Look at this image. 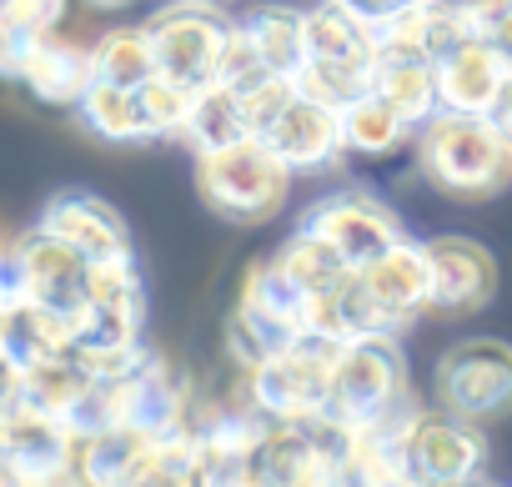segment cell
<instances>
[{"label":"cell","instance_id":"cell-1","mask_svg":"<svg viewBox=\"0 0 512 487\" xmlns=\"http://www.w3.org/2000/svg\"><path fill=\"white\" fill-rule=\"evenodd\" d=\"M417 166L452 201H487L512 181V136L492 116L437 111L417 126Z\"/></svg>","mask_w":512,"mask_h":487},{"label":"cell","instance_id":"cell-2","mask_svg":"<svg viewBox=\"0 0 512 487\" xmlns=\"http://www.w3.org/2000/svg\"><path fill=\"white\" fill-rule=\"evenodd\" d=\"M196 191L231 226H262L292 196V166L262 141L236 136L226 146L196 151Z\"/></svg>","mask_w":512,"mask_h":487},{"label":"cell","instance_id":"cell-3","mask_svg":"<svg viewBox=\"0 0 512 487\" xmlns=\"http://www.w3.org/2000/svg\"><path fill=\"white\" fill-rule=\"evenodd\" d=\"M407 402H412L407 357H402L397 337L372 332V337H352V342L337 347L322 422H332L342 432H357V427H372V422L392 417Z\"/></svg>","mask_w":512,"mask_h":487},{"label":"cell","instance_id":"cell-4","mask_svg":"<svg viewBox=\"0 0 512 487\" xmlns=\"http://www.w3.org/2000/svg\"><path fill=\"white\" fill-rule=\"evenodd\" d=\"M332 362H337V342L297 337V342L277 347L262 367L246 372V397L272 422H317L327 407Z\"/></svg>","mask_w":512,"mask_h":487},{"label":"cell","instance_id":"cell-5","mask_svg":"<svg viewBox=\"0 0 512 487\" xmlns=\"http://www.w3.org/2000/svg\"><path fill=\"white\" fill-rule=\"evenodd\" d=\"M437 407L467 417V422H497L512 412V342L502 337H467L442 352L437 372Z\"/></svg>","mask_w":512,"mask_h":487},{"label":"cell","instance_id":"cell-6","mask_svg":"<svg viewBox=\"0 0 512 487\" xmlns=\"http://www.w3.org/2000/svg\"><path fill=\"white\" fill-rule=\"evenodd\" d=\"M146 36H151V51H156V71L201 91V86L216 81L231 21H226L221 6H211V0H171V6H161L146 21Z\"/></svg>","mask_w":512,"mask_h":487},{"label":"cell","instance_id":"cell-7","mask_svg":"<svg viewBox=\"0 0 512 487\" xmlns=\"http://www.w3.org/2000/svg\"><path fill=\"white\" fill-rule=\"evenodd\" d=\"M141 332H146V282L136 272V257L96 262L91 297L76 312L71 352H126V347H141Z\"/></svg>","mask_w":512,"mask_h":487},{"label":"cell","instance_id":"cell-8","mask_svg":"<svg viewBox=\"0 0 512 487\" xmlns=\"http://www.w3.org/2000/svg\"><path fill=\"white\" fill-rule=\"evenodd\" d=\"M101 417L146 437H171L191 422V382L161 352H151L136 372L101 382Z\"/></svg>","mask_w":512,"mask_h":487},{"label":"cell","instance_id":"cell-9","mask_svg":"<svg viewBox=\"0 0 512 487\" xmlns=\"http://www.w3.org/2000/svg\"><path fill=\"white\" fill-rule=\"evenodd\" d=\"M297 226L312 231L317 241H327V247H332L352 272L367 267L372 257H382L387 247H397V241L407 236V231H402V216H397L387 201L367 196V191H332V196L312 201Z\"/></svg>","mask_w":512,"mask_h":487},{"label":"cell","instance_id":"cell-10","mask_svg":"<svg viewBox=\"0 0 512 487\" xmlns=\"http://www.w3.org/2000/svg\"><path fill=\"white\" fill-rule=\"evenodd\" d=\"M402 467H407L412 487L472 477L487 467V437L477 422H467L447 407H432V412L417 407L402 432Z\"/></svg>","mask_w":512,"mask_h":487},{"label":"cell","instance_id":"cell-11","mask_svg":"<svg viewBox=\"0 0 512 487\" xmlns=\"http://www.w3.org/2000/svg\"><path fill=\"white\" fill-rule=\"evenodd\" d=\"M357 282L377 312V327L387 337H402L422 312H432V267H427V247L422 241H397L382 257H372L367 267H357Z\"/></svg>","mask_w":512,"mask_h":487},{"label":"cell","instance_id":"cell-12","mask_svg":"<svg viewBox=\"0 0 512 487\" xmlns=\"http://www.w3.org/2000/svg\"><path fill=\"white\" fill-rule=\"evenodd\" d=\"M41 231H51L56 241H66V247L81 252L91 267L96 262H126V257H136L131 252L126 216L111 201L91 196V191H61V196H51L46 211H41Z\"/></svg>","mask_w":512,"mask_h":487},{"label":"cell","instance_id":"cell-13","mask_svg":"<svg viewBox=\"0 0 512 487\" xmlns=\"http://www.w3.org/2000/svg\"><path fill=\"white\" fill-rule=\"evenodd\" d=\"M427 267H432V312H482L497 292V262L472 236H432Z\"/></svg>","mask_w":512,"mask_h":487},{"label":"cell","instance_id":"cell-14","mask_svg":"<svg viewBox=\"0 0 512 487\" xmlns=\"http://www.w3.org/2000/svg\"><path fill=\"white\" fill-rule=\"evenodd\" d=\"M432 71H437L442 111H462V116H492L502 86L512 81V71L497 56V46L482 41V36H462L457 46H447L432 61Z\"/></svg>","mask_w":512,"mask_h":487},{"label":"cell","instance_id":"cell-15","mask_svg":"<svg viewBox=\"0 0 512 487\" xmlns=\"http://www.w3.org/2000/svg\"><path fill=\"white\" fill-rule=\"evenodd\" d=\"M76 432L61 417H46L26 402L0 412V462L16 477H56L76 467Z\"/></svg>","mask_w":512,"mask_h":487},{"label":"cell","instance_id":"cell-16","mask_svg":"<svg viewBox=\"0 0 512 487\" xmlns=\"http://www.w3.org/2000/svg\"><path fill=\"white\" fill-rule=\"evenodd\" d=\"M262 141L292 166V176H307V171H327L342 161V116L322 101H307V96H292L282 106V116L262 131Z\"/></svg>","mask_w":512,"mask_h":487},{"label":"cell","instance_id":"cell-17","mask_svg":"<svg viewBox=\"0 0 512 487\" xmlns=\"http://www.w3.org/2000/svg\"><path fill=\"white\" fill-rule=\"evenodd\" d=\"M16 241H21L26 272H31V302L76 322V312L91 297V262L81 252H71L66 241H56L51 231H41V226L16 236Z\"/></svg>","mask_w":512,"mask_h":487},{"label":"cell","instance_id":"cell-18","mask_svg":"<svg viewBox=\"0 0 512 487\" xmlns=\"http://www.w3.org/2000/svg\"><path fill=\"white\" fill-rule=\"evenodd\" d=\"M36 101L46 106H81V96L96 86V71H91V46L61 36V31H41L21 61V76H16Z\"/></svg>","mask_w":512,"mask_h":487},{"label":"cell","instance_id":"cell-19","mask_svg":"<svg viewBox=\"0 0 512 487\" xmlns=\"http://www.w3.org/2000/svg\"><path fill=\"white\" fill-rule=\"evenodd\" d=\"M462 36L467 31L452 0H417V6H402L372 26L377 56H412V61H437Z\"/></svg>","mask_w":512,"mask_h":487},{"label":"cell","instance_id":"cell-20","mask_svg":"<svg viewBox=\"0 0 512 487\" xmlns=\"http://www.w3.org/2000/svg\"><path fill=\"white\" fill-rule=\"evenodd\" d=\"M251 322H262L277 342H297L312 337V297H302L272 262H256L241 282V302H236Z\"/></svg>","mask_w":512,"mask_h":487},{"label":"cell","instance_id":"cell-21","mask_svg":"<svg viewBox=\"0 0 512 487\" xmlns=\"http://www.w3.org/2000/svg\"><path fill=\"white\" fill-rule=\"evenodd\" d=\"M156 442L161 437H146L136 427L106 422V427H96V432H86L76 442V472L91 487H131L136 472L146 467V457L156 452Z\"/></svg>","mask_w":512,"mask_h":487},{"label":"cell","instance_id":"cell-22","mask_svg":"<svg viewBox=\"0 0 512 487\" xmlns=\"http://www.w3.org/2000/svg\"><path fill=\"white\" fill-rule=\"evenodd\" d=\"M302 41H307V61L357 66V71H372V66H377L372 26L357 21L352 11H342L337 0H322V6L302 11Z\"/></svg>","mask_w":512,"mask_h":487},{"label":"cell","instance_id":"cell-23","mask_svg":"<svg viewBox=\"0 0 512 487\" xmlns=\"http://www.w3.org/2000/svg\"><path fill=\"white\" fill-rule=\"evenodd\" d=\"M372 91L417 131V126H427L437 111H442V101H437V71H432V61H412V56H377V66H372Z\"/></svg>","mask_w":512,"mask_h":487},{"label":"cell","instance_id":"cell-24","mask_svg":"<svg viewBox=\"0 0 512 487\" xmlns=\"http://www.w3.org/2000/svg\"><path fill=\"white\" fill-rule=\"evenodd\" d=\"M246 31V41L256 46V56H262V66L272 76H297L302 61H307V41H302V11L292 6H256L236 21Z\"/></svg>","mask_w":512,"mask_h":487},{"label":"cell","instance_id":"cell-25","mask_svg":"<svg viewBox=\"0 0 512 487\" xmlns=\"http://www.w3.org/2000/svg\"><path fill=\"white\" fill-rule=\"evenodd\" d=\"M267 262H272V267H277V272L302 292V297H312V302H317V297H327L332 287H342V282H347V272H352V267L327 247V241H317V236H312V231H302V226L282 241V247H277Z\"/></svg>","mask_w":512,"mask_h":487},{"label":"cell","instance_id":"cell-26","mask_svg":"<svg viewBox=\"0 0 512 487\" xmlns=\"http://www.w3.org/2000/svg\"><path fill=\"white\" fill-rule=\"evenodd\" d=\"M71 342H76V322L61 317V312H46L36 302L6 312V327H0V347H6L21 367L51 362V357L71 352Z\"/></svg>","mask_w":512,"mask_h":487},{"label":"cell","instance_id":"cell-27","mask_svg":"<svg viewBox=\"0 0 512 487\" xmlns=\"http://www.w3.org/2000/svg\"><path fill=\"white\" fill-rule=\"evenodd\" d=\"M81 126L111 146H136V141H151V126H146V111H141V96L126 91V86H106L96 81L81 106H76Z\"/></svg>","mask_w":512,"mask_h":487},{"label":"cell","instance_id":"cell-28","mask_svg":"<svg viewBox=\"0 0 512 487\" xmlns=\"http://www.w3.org/2000/svg\"><path fill=\"white\" fill-rule=\"evenodd\" d=\"M337 116H342V146L357 151V156H392V151L412 136V126H407L377 91H362V96L347 101Z\"/></svg>","mask_w":512,"mask_h":487},{"label":"cell","instance_id":"cell-29","mask_svg":"<svg viewBox=\"0 0 512 487\" xmlns=\"http://www.w3.org/2000/svg\"><path fill=\"white\" fill-rule=\"evenodd\" d=\"M91 71L106 86H126V91L146 86L156 76V51H151L146 26H116V31H106L91 46Z\"/></svg>","mask_w":512,"mask_h":487},{"label":"cell","instance_id":"cell-30","mask_svg":"<svg viewBox=\"0 0 512 487\" xmlns=\"http://www.w3.org/2000/svg\"><path fill=\"white\" fill-rule=\"evenodd\" d=\"M141 96V111H146V126H151V141H186L191 131V116H196V86H181L171 76H151L146 86H136Z\"/></svg>","mask_w":512,"mask_h":487},{"label":"cell","instance_id":"cell-31","mask_svg":"<svg viewBox=\"0 0 512 487\" xmlns=\"http://www.w3.org/2000/svg\"><path fill=\"white\" fill-rule=\"evenodd\" d=\"M236 136H246V121H241V96H236L231 86H221V81L201 86V96H196V116H191L186 141H191L196 151H206V146H226V141H236Z\"/></svg>","mask_w":512,"mask_h":487},{"label":"cell","instance_id":"cell-32","mask_svg":"<svg viewBox=\"0 0 512 487\" xmlns=\"http://www.w3.org/2000/svg\"><path fill=\"white\" fill-rule=\"evenodd\" d=\"M277 347H287V342H277L262 322H251L241 307L226 317V352H231V362L241 367V372H251V367H262Z\"/></svg>","mask_w":512,"mask_h":487},{"label":"cell","instance_id":"cell-33","mask_svg":"<svg viewBox=\"0 0 512 487\" xmlns=\"http://www.w3.org/2000/svg\"><path fill=\"white\" fill-rule=\"evenodd\" d=\"M272 71L262 66V56H256V46L246 41V31L231 21V36H226V51H221V66H216V81L231 86V91H251L256 81H267Z\"/></svg>","mask_w":512,"mask_h":487},{"label":"cell","instance_id":"cell-34","mask_svg":"<svg viewBox=\"0 0 512 487\" xmlns=\"http://www.w3.org/2000/svg\"><path fill=\"white\" fill-rule=\"evenodd\" d=\"M61 16H66V0H0V31L41 36V31H56Z\"/></svg>","mask_w":512,"mask_h":487},{"label":"cell","instance_id":"cell-35","mask_svg":"<svg viewBox=\"0 0 512 487\" xmlns=\"http://www.w3.org/2000/svg\"><path fill=\"white\" fill-rule=\"evenodd\" d=\"M31 302V272L21 257V241H0V312H16Z\"/></svg>","mask_w":512,"mask_h":487},{"label":"cell","instance_id":"cell-36","mask_svg":"<svg viewBox=\"0 0 512 487\" xmlns=\"http://www.w3.org/2000/svg\"><path fill=\"white\" fill-rule=\"evenodd\" d=\"M452 6L462 16V31L467 36H482V41L512 16V0H452Z\"/></svg>","mask_w":512,"mask_h":487},{"label":"cell","instance_id":"cell-37","mask_svg":"<svg viewBox=\"0 0 512 487\" xmlns=\"http://www.w3.org/2000/svg\"><path fill=\"white\" fill-rule=\"evenodd\" d=\"M21 387H26V367L0 347V412H11L21 402Z\"/></svg>","mask_w":512,"mask_h":487},{"label":"cell","instance_id":"cell-38","mask_svg":"<svg viewBox=\"0 0 512 487\" xmlns=\"http://www.w3.org/2000/svg\"><path fill=\"white\" fill-rule=\"evenodd\" d=\"M11 487H81V472H56V477H16L11 472Z\"/></svg>","mask_w":512,"mask_h":487},{"label":"cell","instance_id":"cell-39","mask_svg":"<svg viewBox=\"0 0 512 487\" xmlns=\"http://www.w3.org/2000/svg\"><path fill=\"white\" fill-rule=\"evenodd\" d=\"M492 121L502 126V136H512V81L502 86V96H497V106H492Z\"/></svg>","mask_w":512,"mask_h":487},{"label":"cell","instance_id":"cell-40","mask_svg":"<svg viewBox=\"0 0 512 487\" xmlns=\"http://www.w3.org/2000/svg\"><path fill=\"white\" fill-rule=\"evenodd\" d=\"M487 41L497 46V56H502V61H507V71H512V16H507V21H502V26H497Z\"/></svg>","mask_w":512,"mask_h":487},{"label":"cell","instance_id":"cell-41","mask_svg":"<svg viewBox=\"0 0 512 487\" xmlns=\"http://www.w3.org/2000/svg\"><path fill=\"white\" fill-rule=\"evenodd\" d=\"M226 487H277V482H272V477H262V472H256V467L246 462V467H241V472H236Z\"/></svg>","mask_w":512,"mask_h":487},{"label":"cell","instance_id":"cell-42","mask_svg":"<svg viewBox=\"0 0 512 487\" xmlns=\"http://www.w3.org/2000/svg\"><path fill=\"white\" fill-rule=\"evenodd\" d=\"M427 487H502V482H492L487 472H472V477H452V482H427Z\"/></svg>","mask_w":512,"mask_h":487},{"label":"cell","instance_id":"cell-43","mask_svg":"<svg viewBox=\"0 0 512 487\" xmlns=\"http://www.w3.org/2000/svg\"><path fill=\"white\" fill-rule=\"evenodd\" d=\"M91 6H101V11H121V6H136V0H91Z\"/></svg>","mask_w":512,"mask_h":487},{"label":"cell","instance_id":"cell-44","mask_svg":"<svg viewBox=\"0 0 512 487\" xmlns=\"http://www.w3.org/2000/svg\"><path fill=\"white\" fill-rule=\"evenodd\" d=\"M0 487H11V467L6 462H0Z\"/></svg>","mask_w":512,"mask_h":487},{"label":"cell","instance_id":"cell-45","mask_svg":"<svg viewBox=\"0 0 512 487\" xmlns=\"http://www.w3.org/2000/svg\"><path fill=\"white\" fill-rule=\"evenodd\" d=\"M0 327H6V312H0Z\"/></svg>","mask_w":512,"mask_h":487},{"label":"cell","instance_id":"cell-46","mask_svg":"<svg viewBox=\"0 0 512 487\" xmlns=\"http://www.w3.org/2000/svg\"><path fill=\"white\" fill-rule=\"evenodd\" d=\"M211 6H221V0H211Z\"/></svg>","mask_w":512,"mask_h":487},{"label":"cell","instance_id":"cell-47","mask_svg":"<svg viewBox=\"0 0 512 487\" xmlns=\"http://www.w3.org/2000/svg\"><path fill=\"white\" fill-rule=\"evenodd\" d=\"M81 487H91V482H81Z\"/></svg>","mask_w":512,"mask_h":487}]
</instances>
